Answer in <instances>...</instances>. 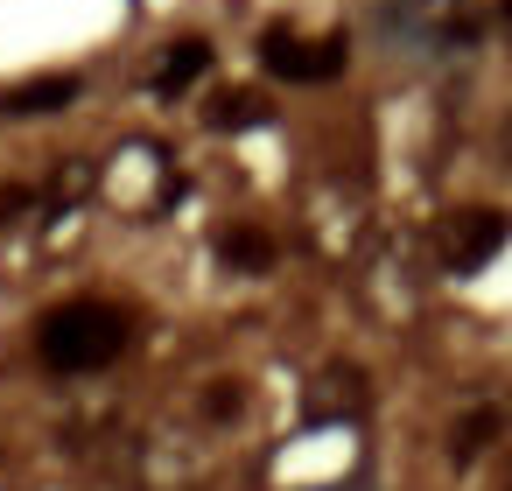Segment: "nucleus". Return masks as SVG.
<instances>
[{
	"label": "nucleus",
	"mask_w": 512,
	"mask_h": 491,
	"mask_svg": "<svg viewBox=\"0 0 512 491\" xmlns=\"http://www.w3.org/2000/svg\"><path fill=\"white\" fill-rule=\"evenodd\" d=\"M127 351V316L113 302H64L43 316V358L57 372H99Z\"/></svg>",
	"instance_id": "obj_1"
},
{
	"label": "nucleus",
	"mask_w": 512,
	"mask_h": 491,
	"mask_svg": "<svg viewBox=\"0 0 512 491\" xmlns=\"http://www.w3.org/2000/svg\"><path fill=\"white\" fill-rule=\"evenodd\" d=\"M260 64H267L274 78H288V85H323V78H337V71L351 64V43H344V36L302 43V36H288V29H267V36H260Z\"/></svg>",
	"instance_id": "obj_2"
},
{
	"label": "nucleus",
	"mask_w": 512,
	"mask_h": 491,
	"mask_svg": "<svg viewBox=\"0 0 512 491\" xmlns=\"http://www.w3.org/2000/svg\"><path fill=\"white\" fill-rule=\"evenodd\" d=\"M505 232H512V218H498V211H470V218H463V232L449 239V267H456V274L484 267V260L505 246Z\"/></svg>",
	"instance_id": "obj_3"
},
{
	"label": "nucleus",
	"mask_w": 512,
	"mask_h": 491,
	"mask_svg": "<svg viewBox=\"0 0 512 491\" xmlns=\"http://www.w3.org/2000/svg\"><path fill=\"white\" fill-rule=\"evenodd\" d=\"M71 99H78V78L50 71V78H29V85H15L8 99H0V113H15V120H36V113H64Z\"/></svg>",
	"instance_id": "obj_4"
},
{
	"label": "nucleus",
	"mask_w": 512,
	"mask_h": 491,
	"mask_svg": "<svg viewBox=\"0 0 512 491\" xmlns=\"http://www.w3.org/2000/svg\"><path fill=\"white\" fill-rule=\"evenodd\" d=\"M204 64H211V43H197V36H190V43H176V50L162 57V71H155V92L169 99V92L197 85V78H204Z\"/></svg>",
	"instance_id": "obj_5"
},
{
	"label": "nucleus",
	"mask_w": 512,
	"mask_h": 491,
	"mask_svg": "<svg viewBox=\"0 0 512 491\" xmlns=\"http://www.w3.org/2000/svg\"><path fill=\"white\" fill-rule=\"evenodd\" d=\"M260 120H267L260 92H225V99L211 106V127H218V134H246V127H260Z\"/></svg>",
	"instance_id": "obj_6"
},
{
	"label": "nucleus",
	"mask_w": 512,
	"mask_h": 491,
	"mask_svg": "<svg viewBox=\"0 0 512 491\" xmlns=\"http://www.w3.org/2000/svg\"><path fill=\"white\" fill-rule=\"evenodd\" d=\"M498 421H505V414H498V407H477V414H470V421H463V435H456V442H449V449H456V456H477V449H484V442H491V435H498Z\"/></svg>",
	"instance_id": "obj_7"
},
{
	"label": "nucleus",
	"mask_w": 512,
	"mask_h": 491,
	"mask_svg": "<svg viewBox=\"0 0 512 491\" xmlns=\"http://www.w3.org/2000/svg\"><path fill=\"white\" fill-rule=\"evenodd\" d=\"M225 260H239V267H267L274 246H267L260 232H232V239H225Z\"/></svg>",
	"instance_id": "obj_8"
},
{
	"label": "nucleus",
	"mask_w": 512,
	"mask_h": 491,
	"mask_svg": "<svg viewBox=\"0 0 512 491\" xmlns=\"http://www.w3.org/2000/svg\"><path fill=\"white\" fill-rule=\"evenodd\" d=\"M29 211V190H0V225H15Z\"/></svg>",
	"instance_id": "obj_9"
},
{
	"label": "nucleus",
	"mask_w": 512,
	"mask_h": 491,
	"mask_svg": "<svg viewBox=\"0 0 512 491\" xmlns=\"http://www.w3.org/2000/svg\"><path fill=\"white\" fill-rule=\"evenodd\" d=\"M498 8H505V29H512V0H498Z\"/></svg>",
	"instance_id": "obj_10"
}]
</instances>
